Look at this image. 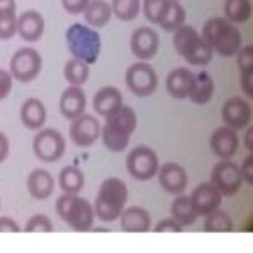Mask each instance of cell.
<instances>
[{
    "label": "cell",
    "instance_id": "1f68e13d",
    "mask_svg": "<svg viewBox=\"0 0 253 253\" xmlns=\"http://www.w3.org/2000/svg\"><path fill=\"white\" fill-rule=\"evenodd\" d=\"M252 15L250 0H226L224 2V17L233 24H243Z\"/></svg>",
    "mask_w": 253,
    "mask_h": 253
},
{
    "label": "cell",
    "instance_id": "44dd1931",
    "mask_svg": "<svg viewBox=\"0 0 253 253\" xmlns=\"http://www.w3.org/2000/svg\"><path fill=\"white\" fill-rule=\"evenodd\" d=\"M46 22L38 10H26L17 17V34L27 42H36L42 38Z\"/></svg>",
    "mask_w": 253,
    "mask_h": 253
},
{
    "label": "cell",
    "instance_id": "7bdbcfd3",
    "mask_svg": "<svg viewBox=\"0 0 253 253\" xmlns=\"http://www.w3.org/2000/svg\"><path fill=\"white\" fill-rule=\"evenodd\" d=\"M242 89L243 93L247 95V98H253V71H247V73H242Z\"/></svg>",
    "mask_w": 253,
    "mask_h": 253
},
{
    "label": "cell",
    "instance_id": "ffe728a7",
    "mask_svg": "<svg viewBox=\"0 0 253 253\" xmlns=\"http://www.w3.org/2000/svg\"><path fill=\"white\" fill-rule=\"evenodd\" d=\"M194 84V73L187 68H175L167 75L166 89L175 100H184L189 96Z\"/></svg>",
    "mask_w": 253,
    "mask_h": 253
},
{
    "label": "cell",
    "instance_id": "b9f144b4",
    "mask_svg": "<svg viewBox=\"0 0 253 253\" xmlns=\"http://www.w3.org/2000/svg\"><path fill=\"white\" fill-rule=\"evenodd\" d=\"M20 226L17 221H14L9 216H2L0 218V233H19Z\"/></svg>",
    "mask_w": 253,
    "mask_h": 253
},
{
    "label": "cell",
    "instance_id": "ab89813d",
    "mask_svg": "<svg viewBox=\"0 0 253 253\" xmlns=\"http://www.w3.org/2000/svg\"><path fill=\"white\" fill-rule=\"evenodd\" d=\"M154 231H156V233H181L182 226L177 221H175V219L167 218V219H162V221H159L157 226L154 228Z\"/></svg>",
    "mask_w": 253,
    "mask_h": 253
},
{
    "label": "cell",
    "instance_id": "5bb4252c",
    "mask_svg": "<svg viewBox=\"0 0 253 253\" xmlns=\"http://www.w3.org/2000/svg\"><path fill=\"white\" fill-rule=\"evenodd\" d=\"M161 39L152 27H138L130 36V49L140 61H149L157 54Z\"/></svg>",
    "mask_w": 253,
    "mask_h": 253
},
{
    "label": "cell",
    "instance_id": "4fadbf2b",
    "mask_svg": "<svg viewBox=\"0 0 253 253\" xmlns=\"http://www.w3.org/2000/svg\"><path fill=\"white\" fill-rule=\"evenodd\" d=\"M221 118L224 125L235 130L247 128L252 122V107L243 96H231L224 101L221 108Z\"/></svg>",
    "mask_w": 253,
    "mask_h": 253
},
{
    "label": "cell",
    "instance_id": "cb8c5ba5",
    "mask_svg": "<svg viewBox=\"0 0 253 253\" xmlns=\"http://www.w3.org/2000/svg\"><path fill=\"white\" fill-rule=\"evenodd\" d=\"M27 191L34 199L44 201L54 193V177L46 169H34L27 175Z\"/></svg>",
    "mask_w": 253,
    "mask_h": 253
},
{
    "label": "cell",
    "instance_id": "ac0fdd59",
    "mask_svg": "<svg viewBox=\"0 0 253 253\" xmlns=\"http://www.w3.org/2000/svg\"><path fill=\"white\" fill-rule=\"evenodd\" d=\"M86 110V95L81 86H69L59 98V112L66 120H75Z\"/></svg>",
    "mask_w": 253,
    "mask_h": 253
},
{
    "label": "cell",
    "instance_id": "d6986e66",
    "mask_svg": "<svg viewBox=\"0 0 253 253\" xmlns=\"http://www.w3.org/2000/svg\"><path fill=\"white\" fill-rule=\"evenodd\" d=\"M152 226L150 213L142 206L125 208L120 214V228L126 233H147Z\"/></svg>",
    "mask_w": 253,
    "mask_h": 253
},
{
    "label": "cell",
    "instance_id": "5b68a950",
    "mask_svg": "<svg viewBox=\"0 0 253 253\" xmlns=\"http://www.w3.org/2000/svg\"><path fill=\"white\" fill-rule=\"evenodd\" d=\"M174 49L184 58L191 66H206L211 63L214 52L199 36L193 26H181L174 31Z\"/></svg>",
    "mask_w": 253,
    "mask_h": 253
},
{
    "label": "cell",
    "instance_id": "f6af8a7d",
    "mask_svg": "<svg viewBox=\"0 0 253 253\" xmlns=\"http://www.w3.org/2000/svg\"><path fill=\"white\" fill-rule=\"evenodd\" d=\"M15 9H17L15 0H0V17L15 14Z\"/></svg>",
    "mask_w": 253,
    "mask_h": 253
},
{
    "label": "cell",
    "instance_id": "8d00e7d4",
    "mask_svg": "<svg viewBox=\"0 0 253 253\" xmlns=\"http://www.w3.org/2000/svg\"><path fill=\"white\" fill-rule=\"evenodd\" d=\"M235 56H236V64H238V68H240V73L253 71V46L252 44L242 46Z\"/></svg>",
    "mask_w": 253,
    "mask_h": 253
},
{
    "label": "cell",
    "instance_id": "30bf717a",
    "mask_svg": "<svg viewBox=\"0 0 253 253\" xmlns=\"http://www.w3.org/2000/svg\"><path fill=\"white\" fill-rule=\"evenodd\" d=\"M42 69V58L34 47H20L10 59V75L15 81L31 83Z\"/></svg>",
    "mask_w": 253,
    "mask_h": 253
},
{
    "label": "cell",
    "instance_id": "d590c367",
    "mask_svg": "<svg viewBox=\"0 0 253 253\" xmlns=\"http://www.w3.org/2000/svg\"><path fill=\"white\" fill-rule=\"evenodd\" d=\"M17 34V15H3L0 17V41H9Z\"/></svg>",
    "mask_w": 253,
    "mask_h": 253
},
{
    "label": "cell",
    "instance_id": "f35d334b",
    "mask_svg": "<svg viewBox=\"0 0 253 253\" xmlns=\"http://www.w3.org/2000/svg\"><path fill=\"white\" fill-rule=\"evenodd\" d=\"M63 9L71 15H80L83 14L84 9L88 7L89 0H61Z\"/></svg>",
    "mask_w": 253,
    "mask_h": 253
},
{
    "label": "cell",
    "instance_id": "7402d4cb",
    "mask_svg": "<svg viewBox=\"0 0 253 253\" xmlns=\"http://www.w3.org/2000/svg\"><path fill=\"white\" fill-rule=\"evenodd\" d=\"M124 105V96H122L120 89L115 86H103L96 91L93 98V108L100 117L107 118L117 112L118 108Z\"/></svg>",
    "mask_w": 253,
    "mask_h": 253
},
{
    "label": "cell",
    "instance_id": "ee69618b",
    "mask_svg": "<svg viewBox=\"0 0 253 253\" xmlns=\"http://www.w3.org/2000/svg\"><path fill=\"white\" fill-rule=\"evenodd\" d=\"M9 150H10V142L7 135L3 132H0V164L9 157Z\"/></svg>",
    "mask_w": 253,
    "mask_h": 253
},
{
    "label": "cell",
    "instance_id": "603a6c76",
    "mask_svg": "<svg viewBox=\"0 0 253 253\" xmlns=\"http://www.w3.org/2000/svg\"><path fill=\"white\" fill-rule=\"evenodd\" d=\"M47 110L39 98H27L20 107V122L29 130H41L46 124Z\"/></svg>",
    "mask_w": 253,
    "mask_h": 253
},
{
    "label": "cell",
    "instance_id": "ba28073f",
    "mask_svg": "<svg viewBox=\"0 0 253 253\" xmlns=\"http://www.w3.org/2000/svg\"><path fill=\"white\" fill-rule=\"evenodd\" d=\"M159 157L150 147L138 145L126 156V170L137 181H150L157 175Z\"/></svg>",
    "mask_w": 253,
    "mask_h": 253
},
{
    "label": "cell",
    "instance_id": "7dc6e473",
    "mask_svg": "<svg viewBox=\"0 0 253 253\" xmlns=\"http://www.w3.org/2000/svg\"><path fill=\"white\" fill-rule=\"evenodd\" d=\"M175 2H179V0H175Z\"/></svg>",
    "mask_w": 253,
    "mask_h": 253
},
{
    "label": "cell",
    "instance_id": "3957f363",
    "mask_svg": "<svg viewBox=\"0 0 253 253\" xmlns=\"http://www.w3.org/2000/svg\"><path fill=\"white\" fill-rule=\"evenodd\" d=\"M128 187L122 179L108 177L101 182L95 199V216L103 223H112L120 218L122 211L126 206Z\"/></svg>",
    "mask_w": 253,
    "mask_h": 253
},
{
    "label": "cell",
    "instance_id": "7c38bea8",
    "mask_svg": "<svg viewBox=\"0 0 253 253\" xmlns=\"http://www.w3.org/2000/svg\"><path fill=\"white\" fill-rule=\"evenodd\" d=\"M101 135V125L98 122L96 117L83 113V115L76 117L75 120H71L69 125V138L73 140V144L88 149V147L95 145V142Z\"/></svg>",
    "mask_w": 253,
    "mask_h": 253
},
{
    "label": "cell",
    "instance_id": "277c9868",
    "mask_svg": "<svg viewBox=\"0 0 253 253\" xmlns=\"http://www.w3.org/2000/svg\"><path fill=\"white\" fill-rule=\"evenodd\" d=\"M56 213L75 231H89L95 223V210L88 199L64 193L56 201Z\"/></svg>",
    "mask_w": 253,
    "mask_h": 253
},
{
    "label": "cell",
    "instance_id": "9a60e30c",
    "mask_svg": "<svg viewBox=\"0 0 253 253\" xmlns=\"http://www.w3.org/2000/svg\"><path fill=\"white\" fill-rule=\"evenodd\" d=\"M157 177L162 189L174 196L182 194L187 189V184H189L186 169L182 166L175 164V162H166V164L159 166Z\"/></svg>",
    "mask_w": 253,
    "mask_h": 253
},
{
    "label": "cell",
    "instance_id": "52a82bcc",
    "mask_svg": "<svg viewBox=\"0 0 253 253\" xmlns=\"http://www.w3.org/2000/svg\"><path fill=\"white\" fill-rule=\"evenodd\" d=\"M32 150L41 162H58L66 152V140L63 133L54 128H41L32 140Z\"/></svg>",
    "mask_w": 253,
    "mask_h": 253
},
{
    "label": "cell",
    "instance_id": "60d3db41",
    "mask_svg": "<svg viewBox=\"0 0 253 253\" xmlns=\"http://www.w3.org/2000/svg\"><path fill=\"white\" fill-rule=\"evenodd\" d=\"M240 172H242L243 182H247L248 186H253V152L248 154L243 164L240 166Z\"/></svg>",
    "mask_w": 253,
    "mask_h": 253
},
{
    "label": "cell",
    "instance_id": "8992f818",
    "mask_svg": "<svg viewBox=\"0 0 253 253\" xmlns=\"http://www.w3.org/2000/svg\"><path fill=\"white\" fill-rule=\"evenodd\" d=\"M66 44L73 58L95 64L101 52V38L96 29L76 22L66 31Z\"/></svg>",
    "mask_w": 253,
    "mask_h": 253
},
{
    "label": "cell",
    "instance_id": "e575fe53",
    "mask_svg": "<svg viewBox=\"0 0 253 253\" xmlns=\"http://www.w3.org/2000/svg\"><path fill=\"white\" fill-rule=\"evenodd\" d=\"M26 233H51L54 231V224L46 214H34L24 228Z\"/></svg>",
    "mask_w": 253,
    "mask_h": 253
},
{
    "label": "cell",
    "instance_id": "9c48e42d",
    "mask_svg": "<svg viewBox=\"0 0 253 253\" xmlns=\"http://www.w3.org/2000/svg\"><path fill=\"white\" fill-rule=\"evenodd\" d=\"M125 83L130 91L137 96H150L159 86V76L156 69L145 61L128 66L125 73Z\"/></svg>",
    "mask_w": 253,
    "mask_h": 253
},
{
    "label": "cell",
    "instance_id": "f546056e",
    "mask_svg": "<svg viewBox=\"0 0 253 253\" xmlns=\"http://www.w3.org/2000/svg\"><path fill=\"white\" fill-rule=\"evenodd\" d=\"M184 22H186L184 7H182L179 2H175V0H170L169 7H167L166 14L162 15L159 26L167 32H174V31H177L181 26H184Z\"/></svg>",
    "mask_w": 253,
    "mask_h": 253
},
{
    "label": "cell",
    "instance_id": "d4e9b609",
    "mask_svg": "<svg viewBox=\"0 0 253 253\" xmlns=\"http://www.w3.org/2000/svg\"><path fill=\"white\" fill-rule=\"evenodd\" d=\"M83 15L89 27L98 29V27L107 26L110 22V19H112L113 12H112V5H110L107 0H89Z\"/></svg>",
    "mask_w": 253,
    "mask_h": 253
},
{
    "label": "cell",
    "instance_id": "8fae6325",
    "mask_svg": "<svg viewBox=\"0 0 253 253\" xmlns=\"http://www.w3.org/2000/svg\"><path fill=\"white\" fill-rule=\"evenodd\" d=\"M211 184L219 191L221 196H233L240 191L243 184V177L240 172V166L231 162L230 159H221L211 169Z\"/></svg>",
    "mask_w": 253,
    "mask_h": 253
},
{
    "label": "cell",
    "instance_id": "83f0119b",
    "mask_svg": "<svg viewBox=\"0 0 253 253\" xmlns=\"http://www.w3.org/2000/svg\"><path fill=\"white\" fill-rule=\"evenodd\" d=\"M58 182L63 193L80 194L81 189L84 187V174L80 167L68 166V167H64V169H61Z\"/></svg>",
    "mask_w": 253,
    "mask_h": 253
},
{
    "label": "cell",
    "instance_id": "6da1fadb",
    "mask_svg": "<svg viewBox=\"0 0 253 253\" xmlns=\"http://www.w3.org/2000/svg\"><path fill=\"white\" fill-rule=\"evenodd\" d=\"M137 128V113L128 105H122L117 112L107 117L101 126V140L110 152H122L128 147L130 137Z\"/></svg>",
    "mask_w": 253,
    "mask_h": 253
},
{
    "label": "cell",
    "instance_id": "7a4b0ae2",
    "mask_svg": "<svg viewBox=\"0 0 253 253\" xmlns=\"http://www.w3.org/2000/svg\"><path fill=\"white\" fill-rule=\"evenodd\" d=\"M201 38L206 41L208 46L213 49V52L223 56V58L235 56L238 49L243 46L242 32L226 17L208 19L205 27H203Z\"/></svg>",
    "mask_w": 253,
    "mask_h": 253
},
{
    "label": "cell",
    "instance_id": "2e32d148",
    "mask_svg": "<svg viewBox=\"0 0 253 253\" xmlns=\"http://www.w3.org/2000/svg\"><path fill=\"white\" fill-rule=\"evenodd\" d=\"M210 147H211V152H213L216 157L231 159L238 152L240 137L235 128H231V126H228V125H223L211 133Z\"/></svg>",
    "mask_w": 253,
    "mask_h": 253
},
{
    "label": "cell",
    "instance_id": "bcb514c9",
    "mask_svg": "<svg viewBox=\"0 0 253 253\" xmlns=\"http://www.w3.org/2000/svg\"><path fill=\"white\" fill-rule=\"evenodd\" d=\"M243 145L248 152H253V128L250 125L247 126V132H245V135H243Z\"/></svg>",
    "mask_w": 253,
    "mask_h": 253
},
{
    "label": "cell",
    "instance_id": "74e56055",
    "mask_svg": "<svg viewBox=\"0 0 253 253\" xmlns=\"http://www.w3.org/2000/svg\"><path fill=\"white\" fill-rule=\"evenodd\" d=\"M12 86H14V76L10 75V71L0 69V101L10 95Z\"/></svg>",
    "mask_w": 253,
    "mask_h": 253
},
{
    "label": "cell",
    "instance_id": "d6a6232c",
    "mask_svg": "<svg viewBox=\"0 0 253 253\" xmlns=\"http://www.w3.org/2000/svg\"><path fill=\"white\" fill-rule=\"evenodd\" d=\"M112 12L124 22H130L140 12V0H112Z\"/></svg>",
    "mask_w": 253,
    "mask_h": 253
},
{
    "label": "cell",
    "instance_id": "4316f807",
    "mask_svg": "<svg viewBox=\"0 0 253 253\" xmlns=\"http://www.w3.org/2000/svg\"><path fill=\"white\" fill-rule=\"evenodd\" d=\"M170 216H172V219H175L182 228L189 226V224H193L196 221L198 213H196L189 196L177 194V198L174 199L172 206H170Z\"/></svg>",
    "mask_w": 253,
    "mask_h": 253
},
{
    "label": "cell",
    "instance_id": "836d02e7",
    "mask_svg": "<svg viewBox=\"0 0 253 253\" xmlns=\"http://www.w3.org/2000/svg\"><path fill=\"white\" fill-rule=\"evenodd\" d=\"M170 0H144V14L145 19L150 24H157L161 22L162 15L166 14L167 7H169Z\"/></svg>",
    "mask_w": 253,
    "mask_h": 253
},
{
    "label": "cell",
    "instance_id": "4dcf8cb0",
    "mask_svg": "<svg viewBox=\"0 0 253 253\" xmlns=\"http://www.w3.org/2000/svg\"><path fill=\"white\" fill-rule=\"evenodd\" d=\"M205 231L208 233H230L233 231V221H231L230 214L218 208L205 216Z\"/></svg>",
    "mask_w": 253,
    "mask_h": 253
},
{
    "label": "cell",
    "instance_id": "f1b7e54d",
    "mask_svg": "<svg viewBox=\"0 0 253 253\" xmlns=\"http://www.w3.org/2000/svg\"><path fill=\"white\" fill-rule=\"evenodd\" d=\"M64 78L71 86H83L89 78V64L81 59H69L64 64Z\"/></svg>",
    "mask_w": 253,
    "mask_h": 253
},
{
    "label": "cell",
    "instance_id": "484cf974",
    "mask_svg": "<svg viewBox=\"0 0 253 253\" xmlns=\"http://www.w3.org/2000/svg\"><path fill=\"white\" fill-rule=\"evenodd\" d=\"M214 95V80L211 78L210 73L199 71L194 75V84L189 93V100L196 105H206Z\"/></svg>",
    "mask_w": 253,
    "mask_h": 253
},
{
    "label": "cell",
    "instance_id": "e0dca14e",
    "mask_svg": "<svg viewBox=\"0 0 253 253\" xmlns=\"http://www.w3.org/2000/svg\"><path fill=\"white\" fill-rule=\"evenodd\" d=\"M191 201L196 210L198 216H206L211 211L218 210L221 206L223 196L219 194V191L211 184V182H203L191 193Z\"/></svg>",
    "mask_w": 253,
    "mask_h": 253
}]
</instances>
